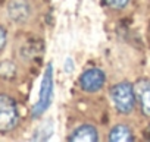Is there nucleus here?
Wrapping results in <instances>:
<instances>
[{
    "mask_svg": "<svg viewBox=\"0 0 150 142\" xmlns=\"http://www.w3.org/2000/svg\"><path fill=\"white\" fill-rule=\"evenodd\" d=\"M6 41H8V34H6V29H5L2 25H0V53H2V50L5 48Z\"/></svg>",
    "mask_w": 150,
    "mask_h": 142,
    "instance_id": "12",
    "label": "nucleus"
},
{
    "mask_svg": "<svg viewBox=\"0 0 150 142\" xmlns=\"http://www.w3.org/2000/svg\"><path fill=\"white\" fill-rule=\"evenodd\" d=\"M102 3L112 10H122L128 6L129 0H102Z\"/></svg>",
    "mask_w": 150,
    "mask_h": 142,
    "instance_id": "11",
    "label": "nucleus"
},
{
    "mask_svg": "<svg viewBox=\"0 0 150 142\" xmlns=\"http://www.w3.org/2000/svg\"><path fill=\"white\" fill-rule=\"evenodd\" d=\"M19 123V111L13 98L0 94V133L13 130Z\"/></svg>",
    "mask_w": 150,
    "mask_h": 142,
    "instance_id": "3",
    "label": "nucleus"
},
{
    "mask_svg": "<svg viewBox=\"0 0 150 142\" xmlns=\"http://www.w3.org/2000/svg\"><path fill=\"white\" fill-rule=\"evenodd\" d=\"M53 133V123L52 122H47L44 123L43 126H40L35 132H34V136L31 138L33 141H46L52 136Z\"/></svg>",
    "mask_w": 150,
    "mask_h": 142,
    "instance_id": "10",
    "label": "nucleus"
},
{
    "mask_svg": "<svg viewBox=\"0 0 150 142\" xmlns=\"http://www.w3.org/2000/svg\"><path fill=\"white\" fill-rule=\"evenodd\" d=\"M16 76V66L15 63L6 60L0 63V78L2 79H13Z\"/></svg>",
    "mask_w": 150,
    "mask_h": 142,
    "instance_id": "9",
    "label": "nucleus"
},
{
    "mask_svg": "<svg viewBox=\"0 0 150 142\" xmlns=\"http://www.w3.org/2000/svg\"><path fill=\"white\" fill-rule=\"evenodd\" d=\"M78 84L84 92L88 94L99 92L106 84V73L99 67H90L81 73Z\"/></svg>",
    "mask_w": 150,
    "mask_h": 142,
    "instance_id": "4",
    "label": "nucleus"
},
{
    "mask_svg": "<svg viewBox=\"0 0 150 142\" xmlns=\"http://www.w3.org/2000/svg\"><path fill=\"white\" fill-rule=\"evenodd\" d=\"M68 141L71 142H97L99 141V132L93 125H81L75 129L69 136Z\"/></svg>",
    "mask_w": 150,
    "mask_h": 142,
    "instance_id": "7",
    "label": "nucleus"
},
{
    "mask_svg": "<svg viewBox=\"0 0 150 142\" xmlns=\"http://www.w3.org/2000/svg\"><path fill=\"white\" fill-rule=\"evenodd\" d=\"M8 15L15 24H25L31 18V6L27 0H11L8 5Z\"/></svg>",
    "mask_w": 150,
    "mask_h": 142,
    "instance_id": "6",
    "label": "nucleus"
},
{
    "mask_svg": "<svg viewBox=\"0 0 150 142\" xmlns=\"http://www.w3.org/2000/svg\"><path fill=\"white\" fill-rule=\"evenodd\" d=\"M110 142H131L134 141V133L128 125H115L109 132Z\"/></svg>",
    "mask_w": 150,
    "mask_h": 142,
    "instance_id": "8",
    "label": "nucleus"
},
{
    "mask_svg": "<svg viewBox=\"0 0 150 142\" xmlns=\"http://www.w3.org/2000/svg\"><path fill=\"white\" fill-rule=\"evenodd\" d=\"M149 138H150V126H149Z\"/></svg>",
    "mask_w": 150,
    "mask_h": 142,
    "instance_id": "14",
    "label": "nucleus"
},
{
    "mask_svg": "<svg viewBox=\"0 0 150 142\" xmlns=\"http://www.w3.org/2000/svg\"><path fill=\"white\" fill-rule=\"evenodd\" d=\"M53 66L52 63H49L46 66L44 75H43V81L40 85V92H38V100L33 107V117L38 119L52 104L53 100Z\"/></svg>",
    "mask_w": 150,
    "mask_h": 142,
    "instance_id": "2",
    "label": "nucleus"
},
{
    "mask_svg": "<svg viewBox=\"0 0 150 142\" xmlns=\"http://www.w3.org/2000/svg\"><path fill=\"white\" fill-rule=\"evenodd\" d=\"M74 69H75V66H74V60H72L71 57H68V59L65 60V72H66V73H72V72H74Z\"/></svg>",
    "mask_w": 150,
    "mask_h": 142,
    "instance_id": "13",
    "label": "nucleus"
},
{
    "mask_svg": "<svg viewBox=\"0 0 150 142\" xmlns=\"http://www.w3.org/2000/svg\"><path fill=\"white\" fill-rule=\"evenodd\" d=\"M134 92L143 116L150 117V81L146 78L137 79L134 82Z\"/></svg>",
    "mask_w": 150,
    "mask_h": 142,
    "instance_id": "5",
    "label": "nucleus"
},
{
    "mask_svg": "<svg viewBox=\"0 0 150 142\" xmlns=\"http://www.w3.org/2000/svg\"><path fill=\"white\" fill-rule=\"evenodd\" d=\"M110 100L119 114H131L135 108L137 100L134 92V84L127 81L118 82L110 88Z\"/></svg>",
    "mask_w": 150,
    "mask_h": 142,
    "instance_id": "1",
    "label": "nucleus"
}]
</instances>
